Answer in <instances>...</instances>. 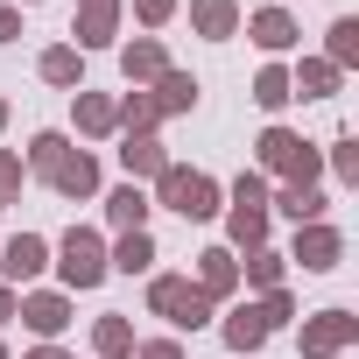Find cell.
Returning <instances> with one entry per match:
<instances>
[{
    "label": "cell",
    "instance_id": "6da1fadb",
    "mask_svg": "<svg viewBox=\"0 0 359 359\" xmlns=\"http://www.w3.org/2000/svg\"><path fill=\"white\" fill-rule=\"evenodd\" d=\"M148 205H162V212H176V219H219V205H226V191H219V176H205V169H184V162H169L162 176H155V198Z\"/></svg>",
    "mask_w": 359,
    "mask_h": 359
},
{
    "label": "cell",
    "instance_id": "7a4b0ae2",
    "mask_svg": "<svg viewBox=\"0 0 359 359\" xmlns=\"http://www.w3.org/2000/svg\"><path fill=\"white\" fill-rule=\"evenodd\" d=\"M254 169H261V176H282V184H317L324 148H310L296 127H261V141H254Z\"/></svg>",
    "mask_w": 359,
    "mask_h": 359
},
{
    "label": "cell",
    "instance_id": "3957f363",
    "mask_svg": "<svg viewBox=\"0 0 359 359\" xmlns=\"http://www.w3.org/2000/svg\"><path fill=\"white\" fill-rule=\"evenodd\" d=\"M148 310H155L169 331H205V324H219V303H212L205 289H191V275H155V282H148Z\"/></svg>",
    "mask_w": 359,
    "mask_h": 359
},
{
    "label": "cell",
    "instance_id": "277c9868",
    "mask_svg": "<svg viewBox=\"0 0 359 359\" xmlns=\"http://www.w3.org/2000/svg\"><path fill=\"white\" fill-rule=\"evenodd\" d=\"M57 275H64V296H78V289H99L113 268H106V240L92 233V226H71L64 240H57Z\"/></svg>",
    "mask_w": 359,
    "mask_h": 359
},
{
    "label": "cell",
    "instance_id": "5b68a950",
    "mask_svg": "<svg viewBox=\"0 0 359 359\" xmlns=\"http://www.w3.org/2000/svg\"><path fill=\"white\" fill-rule=\"evenodd\" d=\"M282 261H296L303 275H331L338 261H345V233L331 226V219H317V226H296V240H289V254Z\"/></svg>",
    "mask_w": 359,
    "mask_h": 359
},
{
    "label": "cell",
    "instance_id": "8992f818",
    "mask_svg": "<svg viewBox=\"0 0 359 359\" xmlns=\"http://www.w3.org/2000/svg\"><path fill=\"white\" fill-rule=\"evenodd\" d=\"M352 338H359V317H352V310H317V317H303V331H296L303 359H338Z\"/></svg>",
    "mask_w": 359,
    "mask_h": 359
},
{
    "label": "cell",
    "instance_id": "52a82bcc",
    "mask_svg": "<svg viewBox=\"0 0 359 359\" xmlns=\"http://www.w3.org/2000/svg\"><path fill=\"white\" fill-rule=\"evenodd\" d=\"M15 317H22V324H29L43 345H57V338L71 331V296H64V289H22Z\"/></svg>",
    "mask_w": 359,
    "mask_h": 359
},
{
    "label": "cell",
    "instance_id": "ba28073f",
    "mask_svg": "<svg viewBox=\"0 0 359 359\" xmlns=\"http://www.w3.org/2000/svg\"><path fill=\"white\" fill-rule=\"evenodd\" d=\"M43 268H50V240H43V233H15V240H0V275H8V289H29Z\"/></svg>",
    "mask_w": 359,
    "mask_h": 359
},
{
    "label": "cell",
    "instance_id": "9c48e42d",
    "mask_svg": "<svg viewBox=\"0 0 359 359\" xmlns=\"http://www.w3.org/2000/svg\"><path fill=\"white\" fill-rule=\"evenodd\" d=\"M191 289H205L212 303H233V296H240V254H233V247H205Z\"/></svg>",
    "mask_w": 359,
    "mask_h": 359
},
{
    "label": "cell",
    "instance_id": "30bf717a",
    "mask_svg": "<svg viewBox=\"0 0 359 359\" xmlns=\"http://www.w3.org/2000/svg\"><path fill=\"white\" fill-rule=\"evenodd\" d=\"M247 43H254V50H268V57H282V50H296V43H303V29H296V15H289V8H254V15H247Z\"/></svg>",
    "mask_w": 359,
    "mask_h": 359
},
{
    "label": "cell",
    "instance_id": "8fae6325",
    "mask_svg": "<svg viewBox=\"0 0 359 359\" xmlns=\"http://www.w3.org/2000/svg\"><path fill=\"white\" fill-rule=\"evenodd\" d=\"M99 184H106V176H99V155H85V148H71V155H64V169L50 176V191H57V198H71V205H92V198H99Z\"/></svg>",
    "mask_w": 359,
    "mask_h": 359
},
{
    "label": "cell",
    "instance_id": "7c38bea8",
    "mask_svg": "<svg viewBox=\"0 0 359 359\" xmlns=\"http://www.w3.org/2000/svg\"><path fill=\"white\" fill-rule=\"evenodd\" d=\"M120 169H127V184H155V176L169 169L162 134H120Z\"/></svg>",
    "mask_w": 359,
    "mask_h": 359
},
{
    "label": "cell",
    "instance_id": "4fadbf2b",
    "mask_svg": "<svg viewBox=\"0 0 359 359\" xmlns=\"http://www.w3.org/2000/svg\"><path fill=\"white\" fill-rule=\"evenodd\" d=\"M71 113H78V134H85V141H113V134H120L113 92H71Z\"/></svg>",
    "mask_w": 359,
    "mask_h": 359
},
{
    "label": "cell",
    "instance_id": "5bb4252c",
    "mask_svg": "<svg viewBox=\"0 0 359 359\" xmlns=\"http://www.w3.org/2000/svg\"><path fill=\"white\" fill-rule=\"evenodd\" d=\"M268 212H282L289 226H317V219L331 212V198H324L317 184H282V191H268Z\"/></svg>",
    "mask_w": 359,
    "mask_h": 359
},
{
    "label": "cell",
    "instance_id": "9a60e30c",
    "mask_svg": "<svg viewBox=\"0 0 359 359\" xmlns=\"http://www.w3.org/2000/svg\"><path fill=\"white\" fill-rule=\"evenodd\" d=\"M99 205H106V226H113V233H148V212H155V205H148L141 184H113Z\"/></svg>",
    "mask_w": 359,
    "mask_h": 359
},
{
    "label": "cell",
    "instance_id": "2e32d148",
    "mask_svg": "<svg viewBox=\"0 0 359 359\" xmlns=\"http://www.w3.org/2000/svg\"><path fill=\"white\" fill-rule=\"evenodd\" d=\"M240 0H191V36H205V43H233L240 36Z\"/></svg>",
    "mask_w": 359,
    "mask_h": 359
},
{
    "label": "cell",
    "instance_id": "e0dca14e",
    "mask_svg": "<svg viewBox=\"0 0 359 359\" xmlns=\"http://www.w3.org/2000/svg\"><path fill=\"white\" fill-rule=\"evenodd\" d=\"M120 71H127V85H155V78L169 71L162 36H134V43H120Z\"/></svg>",
    "mask_w": 359,
    "mask_h": 359
},
{
    "label": "cell",
    "instance_id": "ac0fdd59",
    "mask_svg": "<svg viewBox=\"0 0 359 359\" xmlns=\"http://www.w3.org/2000/svg\"><path fill=\"white\" fill-rule=\"evenodd\" d=\"M219 331H226L233 359H254V352L268 345V324H261V310H254V303H233V310L219 317Z\"/></svg>",
    "mask_w": 359,
    "mask_h": 359
},
{
    "label": "cell",
    "instance_id": "d6986e66",
    "mask_svg": "<svg viewBox=\"0 0 359 359\" xmlns=\"http://www.w3.org/2000/svg\"><path fill=\"white\" fill-rule=\"evenodd\" d=\"M148 92H155V113H162V120H169V113H191V106H198V92H205V85H198V71H176V64H169V71H162V78H155V85H148Z\"/></svg>",
    "mask_w": 359,
    "mask_h": 359
},
{
    "label": "cell",
    "instance_id": "ffe728a7",
    "mask_svg": "<svg viewBox=\"0 0 359 359\" xmlns=\"http://www.w3.org/2000/svg\"><path fill=\"white\" fill-rule=\"evenodd\" d=\"M36 71H43V85H57V92H85V57H78L71 43H50V50L36 57Z\"/></svg>",
    "mask_w": 359,
    "mask_h": 359
},
{
    "label": "cell",
    "instance_id": "44dd1931",
    "mask_svg": "<svg viewBox=\"0 0 359 359\" xmlns=\"http://www.w3.org/2000/svg\"><path fill=\"white\" fill-rule=\"evenodd\" d=\"M338 85H345V71L324 64V57H303V64L289 71V92H296V99H338Z\"/></svg>",
    "mask_w": 359,
    "mask_h": 359
},
{
    "label": "cell",
    "instance_id": "7402d4cb",
    "mask_svg": "<svg viewBox=\"0 0 359 359\" xmlns=\"http://www.w3.org/2000/svg\"><path fill=\"white\" fill-rule=\"evenodd\" d=\"M113 106H120V134H155V127H162V113H155V92H148V85H127Z\"/></svg>",
    "mask_w": 359,
    "mask_h": 359
},
{
    "label": "cell",
    "instance_id": "603a6c76",
    "mask_svg": "<svg viewBox=\"0 0 359 359\" xmlns=\"http://www.w3.org/2000/svg\"><path fill=\"white\" fill-rule=\"evenodd\" d=\"M71 50H120V15H78L71 22Z\"/></svg>",
    "mask_w": 359,
    "mask_h": 359
},
{
    "label": "cell",
    "instance_id": "cb8c5ba5",
    "mask_svg": "<svg viewBox=\"0 0 359 359\" xmlns=\"http://www.w3.org/2000/svg\"><path fill=\"white\" fill-rule=\"evenodd\" d=\"M106 268H120V275H148V268H155V240H148V233H120V240L106 247Z\"/></svg>",
    "mask_w": 359,
    "mask_h": 359
},
{
    "label": "cell",
    "instance_id": "d4e9b609",
    "mask_svg": "<svg viewBox=\"0 0 359 359\" xmlns=\"http://www.w3.org/2000/svg\"><path fill=\"white\" fill-rule=\"evenodd\" d=\"M282 275H289V261H282L275 247H254V254L240 261V289H261V296H268V289H282Z\"/></svg>",
    "mask_w": 359,
    "mask_h": 359
},
{
    "label": "cell",
    "instance_id": "484cf974",
    "mask_svg": "<svg viewBox=\"0 0 359 359\" xmlns=\"http://www.w3.org/2000/svg\"><path fill=\"white\" fill-rule=\"evenodd\" d=\"M92 352H99V359H134V324H127L120 310H106V317L92 324Z\"/></svg>",
    "mask_w": 359,
    "mask_h": 359
},
{
    "label": "cell",
    "instance_id": "4316f807",
    "mask_svg": "<svg viewBox=\"0 0 359 359\" xmlns=\"http://www.w3.org/2000/svg\"><path fill=\"white\" fill-rule=\"evenodd\" d=\"M64 155H71V134H57V127L36 134V141H29V176H43V184H50V176L64 169Z\"/></svg>",
    "mask_w": 359,
    "mask_h": 359
},
{
    "label": "cell",
    "instance_id": "83f0119b",
    "mask_svg": "<svg viewBox=\"0 0 359 359\" xmlns=\"http://www.w3.org/2000/svg\"><path fill=\"white\" fill-rule=\"evenodd\" d=\"M324 64H338V71L359 64V22H352V15H338V22L324 29Z\"/></svg>",
    "mask_w": 359,
    "mask_h": 359
},
{
    "label": "cell",
    "instance_id": "f1b7e54d",
    "mask_svg": "<svg viewBox=\"0 0 359 359\" xmlns=\"http://www.w3.org/2000/svg\"><path fill=\"white\" fill-rule=\"evenodd\" d=\"M226 247H233V254L268 247V212H226Z\"/></svg>",
    "mask_w": 359,
    "mask_h": 359
},
{
    "label": "cell",
    "instance_id": "f546056e",
    "mask_svg": "<svg viewBox=\"0 0 359 359\" xmlns=\"http://www.w3.org/2000/svg\"><path fill=\"white\" fill-rule=\"evenodd\" d=\"M296 92H289V64H261V78H254V106L261 113H282Z\"/></svg>",
    "mask_w": 359,
    "mask_h": 359
},
{
    "label": "cell",
    "instance_id": "4dcf8cb0",
    "mask_svg": "<svg viewBox=\"0 0 359 359\" xmlns=\"http://www.w3.org/2000/svg\"><path fill=\"white\" fill-rule=\"evenodd\" d=\"M226 198H233V212H268V176L261 169H240Z\"/></svg>",
    "mask_w": 359,
    "mask_h": 359
},
{
    "label": "cell",
    "instance_id": "1f68e13d",
    "mask_svg": "<svg viewBox=\"0 0 359 359\" xmlns=\"http://www.w3.org/2000/svg\"><path fill=\"white\" fill-rule=\"evenodd\" d=\"M324 162H331L338 184H359V141H352V134H338V141L324 148Z\"/></svg>",
    "mask_w": 359,
    "mask_h": 359
},
{
    "label": "cell",
    "instance_id": "d6a6232c",
    "mask_svg": "<svg viewBox=\"0 0 359 359\" xmlns=\"http://www.w3.org/2000/svg\"><path fill=\"white\" fill-rule=\"evenodd\" d=\"M22 184H29V162H22L15 148H0V205H15V198H22Z\"/></svg>",
    "mask_w": 359,
    "mask_h": 359
},
{
    "label": "cell",
    "instance_id": "836d02e7",
    "mask_svg": "<svg viewBox=\"0 0 359 359\" xmlns=\"http://www.w3.org/2000/svg\"><path fill=\"white\" fill-rule=\"evenodd\" d=\"M254 310H261V324H268V331H282V324H296V296H289V289H268V296H261Z\"/></svg>",
    "mask_w": 359,
    "mask_h": 359
},
{
    "label": "cell",
    "instance_id": "e575fe53",
    "mask_svg": "<svg viewBox=\"0 0 359 359\" xmlns=\"http://www.w3.org/2000/svg\"><path fill=\"white\" fill-rule=\"evenodd\" d=\"M176 8H184V0H134V22H141V29H162Z\"/></svg>",
    "mask_w": 359,
    "mask_h": 359
},
{
    "label": "cell",
    "instance_id": "d590c367",
    "mask_svg": "<svg viewBox=\"0 0 359 359\" xmlns=\"http://www.w3.org/2000/svg\"><path fill=\"white\" fill-rule=\"evenodd\" d=\"M134 359H184L176 338H134Z\"/></svg>",
    "mask_w": 359,
    "mask_h": 359
},
{
    "label": "cell",
    "instance_id": "8d00e7d4",
    "mask_svg": "<svg viewBox=\"0 0 359 359\" xmlns=\"http://www.w3.org/2000/svg\"><path fill=\"white\" fill-rule=\"evenodd\" d=\"M0 43H22V8L15 0H0Z\"/></svg>",
    "mask_w": 359,
    "mask_h": 359
},
{
    "label": "cell",
    "instance_id": "74e56055",
    "mask_svg": "<svg viewBox=\"0 0 359 359\" xmlns=\"http://www.w3.org/2000/svg\"><path fill=\"white\" fill-rule=\"evenodd\" d=\"M15 303H22V289H8V282H0V324L15 317Z\"/></svg>",
    "mask_w": 359,
    "mask_h": 359
},
{
    "label": "cell",
    "instance_id": "f35d334b",
    "mask_svg": "<svg viewBox=\"0 0 359 359\" xmlns=\"http://www.w3.org/2000/svg\"><path fill=\"white\" fill-rule=\"evenodd\" d=\"M78 15H120V0H78Z\"/></svg>",
    "mask_w": 359,
    "mask_h": 359
},
{
    "label": "cell",
    "instance_id": "ab89813d",
    "mask_svg": "<svg viewBox=\"0 0 359 359\" xmlns=\"http://www.w3.org/2000/svg\"><path fill=\"white\" fill-rule=\"evenodd\" d=\"M22 359H71L64 345H36V352H22Z\"/></svg>",
    "mask_w": 359,
    "mask_h": 359
},
{
    "label": "cell",
    "instance_id": "60d3db41",
    "mask_svg": "<svg viewBox=\"0 0 359 359\" xmlns=\"http://www.w3.org/2000/svg\"><path fill=\"white\" fill-rule=\"evenodd\" d=\"M0 134H8V99H0Z\"/></svg>",
    "mask_w": 359,
    "mask_h": 359
},
{
    "label": "cell",
    "instance_id": "b9f144b4",
    "mask_svg": "<svg viewBox=\"0 0 359 359\" xmlns=\"http://www.w3.org/2000/svg\"><path fill=\"white\" fill-rule=\"evenodd\" d=\"M15 8H36V0H15Z\"/></svg>",
    "mask_w": 359,
    "mask_h": 359
},
{
    "label": "cell",
    "instance_id": "7bdbcfd3",
    "mask_svg": "<svg viewBox=\"0 0 359 359\" xmlns=\"http://www.w3.org/2000/svg\"><path fill=\"white\" fill-rule=\"evenodd\" d=\"M0 359H8V345H0Z\"/></svg>",
    "mask_w": 359,
    "mask_h": 359
},
{
    "label": "cell",
    "instance_id": "ee69618b",
    "mask_svg": "<svg viewBox=\"0 0 359 359\" xmlns=\"http://www.w3.org/2000/svg\"><path fill=\"white\" fill-rule=\"evenodd\" d=\"M0 212H8V205H0Z\"/></svg>",
    "mask_w": 359,
    "mask_h": 359
}]
</instances>
